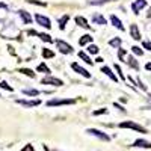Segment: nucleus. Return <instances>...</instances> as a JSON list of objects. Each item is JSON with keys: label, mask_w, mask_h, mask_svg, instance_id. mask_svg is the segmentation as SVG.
<instances>
[{"label": "nucleus", "mask_w": 151, "mask_h": 151, "mask_svg": "<svg viewBox=\"0 0 151 151\" xmlns=\"http://www.w3.org/2000/svg\"><path fill=\"white\" fill-rule=\"evenodd\" d=\"M130 35H132V38L133 40H136V41H139L141 40V32H139V27H137V24H132L130 26Z\"/></svg>", "instance_id": "obj_12"}, {"label": "nucleus", "mask_w": 151, "mask_h": 151, "mask_svg": "<svg viewBox=\"0 0 151 151\" xmlns=\"http://www.w3.org/2000/svg\"><path fill=\"white\" fill-rule=\"evenodd\" d=\"M113 106H115V107H118V109H119V110H122V112H125V109H124L122 106H119L118 103H115V104H113Z\"/></svg>", "instance_id": "obj_39"}, {"label": "nucleus", "mask_w": 151, "mask_h": 151, "mask_svg": "<svg viewBox=\"0 0 151 151\" xmlns=\"http://www.w3.org/2000/svg\"><path fill=\"white\" fill-rule=\"evenodd\" d=\"M119 127H121V129L136 130V132H139V133H147V129H145V127H142V125L136 124V122H133V121H122V122H119Z\"/></svg>", "instance_id": "obj_2"}, {"label": "nucleus", "mask_w": 151, "mask_h": 151, "mask_svg": "<svg viewBox=\"0 0 151 151\" xmlns=\"http://www.w3.org/2000/svg\"><path fill=\"white\" fill-rule=\"evenodd\" d=\"M121 44H122V40H121V38H118V36L112 38V40L109 41V45H110V47H113V48H119V47H121Z\"/></svg>", "instance_id": "obj_20"}, {"label": "nucleus", "mask_w": 151, "mask_h": 151, "mask_svg": "<svg viewBox=\"0 0 151 151\" xmlns=\"http://www.w3.org/2000/svg\"><path fill=\"white\" fill-rule=\"evenodd\" d=\"M56 45H58L59 52H60L62 55H71V53H74V48H73L68 42L62 41V40H58V41H56Z\"/></svg>", "instance_id": "obj_3"}, {"label": "nucleus", "mask_w": 151, "mask_h": 151, "mask_svg": "<svg viewBox=\"0 0 151 151\" xmlns=\"http://www.w3.org/2000/svg\"><path fill=\"white\" fill-rule=\"evenodd\" d=\"M76 100L74 98H55V100H48L45 103L48 107H55V106H68V104H74Z\"/></svg>", "instance_id": "obj_1"}, {"label": "nucleus", "mask_w": 151, "mask_h": 151, "mask_svg": "<svg viewBox=\"0 0 151 151\" xmlns=\"http://www.w3.org/2000/svg\"><path fill=\"white\" fill-rule=\"evenodd\" d=\"M133 147H137V148H151V142H148L145 139H136L133 142Z\"/></svg>", "instance_id": "obj_15"}, {"label": "nucleus", "mask_w": 151, "mask_h": 151, "mask_svg": "<svg viewBox=\"0 0 151 151\" xmlns=\"http://www.w3.org/2000/svg\"><path fill=\"white\" fill-rule=\"evenodd\" d=\"M125 55H127V52H125L124 48H118V58H119V60H124V58H125Z\"/></svg>", "instance_id": "obj_31"}, {"label": "nucleus", "mask_w": 151, "mask_h": 151, "mask_svg": "<svg viewBox=\"0 0 151 151\" xmlns=\"http://www.w3.org/2000/svg\"><path fill=\"white\" fill-rule=\"evenodd\" d=\"M74 21H76V24H77V26H80V27H83V29H89L91 26L89 24H88V20L85 18V17H82V15H77L74 18Z\"/></svg>", "instance_id": "obj_13"}, {"label": "nucleus", "mask_w": 151, "mask_h": 151, "mask_svg": "<svg viewBox=\"0 0 151 151\" xmlns=\"http://www.w3.org/2000/svg\"><path fill=\"white\" fill-rule=\"evenodd\" d=\"M18 73H21V74H26L27 77H30V79H35V77H36V74H35L32 70H29V68H20V70H18Z\"/></svg>", "instance_id": "obj_22"}, {"label": "nucleus", "mask_w": 151, "mask_h": 151, "mask_svg": "<svg viewBox=\"0 0 151 151\" xmlns=\"http://www.w3.org/2000/svg\"><path fill=\"white\" fill-rule=\"evenodd\" d=\"M132 52H133V55H136V56H142V55H144V50H142L141 47H137V45H133V47H132Z\"/></svg>", "instance_id": "obj_28"}, {"label": "nucleus", "mask_w": 151, "mask_h": 151, "mask_svg": "<svg viewBox=\"0 0 151 151\" xmlns=\"http://www.w3.org/2000/svg\"><path fill=\"white\" fill-rule=\"evenodd\" d=\"M95 60H97V62H103V60H104V59H103V58H100V56H98V58H97V59H95Z\"/></svg>", "instance_id": "obj_40"}, {"label": "nucleus", "mask_w": 151, "mask_h": 151, "mask_svg": "<svg viewBox=\"0 0 151 151\" xmlns=\"http://www.w3.org/2000/svg\"><path fill=\"white\" fill-rule=\"evenodd\" d=\"M29 3H32V5H40V6H47V3H44V2H38V0H27Z\"/></svg>", "instance_id": "obj_34"}, {"label": "nucleus", "mask_w": 151, "mask_h": 151, "mask_svg": "<svg viewBox=\"0 0 151 151\" xmlns=\"http://www.w3.org/2000/svg\"><path fill=\"white\" fill-rule=\"evenodd\" d=\"M101 73H104V74L107 76V77H110V80H113V82H118V77H116L115 74H113V71H112L109 67H103V68H101Z\"/></svg>", "instance_id": "obj_17"}, {"label": "nucleus", "mask_w": 151, "mask_h": 151, "mask_svg": "<svg viewBox=\"0 0 151 151\" xmlns=\"http://www.w3.org/2000/svg\"><path fill=\"white\" fill-rule=\"evenodd\" d=\"M44 150H45V151H50V150H48V147H47V145H44Z\"/></svg>", "instance_id": "obj_43"}, {"label": "nucleus", "mask_w": 151, "mask_h": 151, "mask_svg": "<svg viewBox=\"0 0 151 151\" xmlns=\"http://www.w3.org/2000/svg\"><path fill=\"white\" fill-rule=\"evenodd\" d=\"M148 100H150V101H151V94H148Z\"/></svg>", "instance_id": "obj_44"}, {"label": "nucleus", "mask_w": 151, "mask_h": 151, "mask_svg": "<svg viewBox=\"0 0 151 151\" xmlns=\"http://www.w3.org/2000/svg\"><path fill=\"white\" fill-rule=\"evenodd\" d=\"M0 36H2V35H0Z\"/></svg>", "instance_id": "obj_45"}, {"label": "nucleus", "mask_w": 151, "mask_h": 151, "mask_svg": "<svg viewBox=\"0 0 151 151\" xmlns=\"http://www.w3.org/2000/svg\"><path fill=\"white\" fill-rule=\"evenodd\" d=\"M86 48H88V53H92V55H98V52H100L98 45H95V44H89Z\"/></svg>", "instance_id": "obj_26"}, {"label": "nucleus", "mask_w": 151, "mask_h": 151, "mask_svg": "<svg viewBox=\"0 0 151 151\" xmlns=\"http://www.w3.org/2000/svg\"><path fill=\"white\" fill-rule=\"evenodd\" d=\"M21 92L24 95H27V97H36V95H40V91H38V89H32V88H24Z\"/></svg>", "instance_id": "obj_18"}, {"label": "nucleus", "mask_w": 151, "mask_h": 151, "mask_svg": "<svg viewBox=\"0 0 151 151\" xmlns=\"http://www.w3.org/2000/svg\"><path fill=\"white\" fill-rule=\"evenodd\" d=\"M70 20V17L68 15H64V17H62L60 20H59V29L60 30H64L65 29V26H67V21Z\"/></svg>", "instance_id": "obj_27"}, {"label": "nucleus", "mask_w": 151, "mask_h": 151, "mask_svg": "<svg viewBox=\"0 0 151 151\" xmlns=\"http://www.w3.org/2000/svg\"><path fill=\"white\" fill-rule=\"evenodd\" d=\"M27 33L29 35H35V36H38L41 41H44V42H50L52 44L53 42V40H52V36L50 35H47V33H41V32H35V30H27Z\"/></svg>", "instance_id": "obj_10"}, {"label": "nucleus", "mask_w": 151, "mask_h": 151, "mask_svg": "<svg viewBox=\"0 0 151 151\" xmlns=\"http://www.w3.org/2000/svg\"><path fill=\"white\" fill-rule=\"evenodd\" d=\"M136 85H137V86H139V88H141V89H142V91H147V86H145V85L142 83V80H141V79H137V82H136Z\"/></svg>", "instance_id": "obj_35"}, {"label": "nucleus", "mask_w": 151, "mask_h": 151, "mask_svg": "<svg viewBox=\"0 0 151 151\" xmlns=\"http://www.w3.org/2000/svg\"><path fill=\"white\" fill-rule=\"evenodd\" d=\"M17 103L24 107H36L41 104V100H17Z\"/></svg>", "instance_id": "obj_9"}, {"label": "nucleus", "mask_w": 151, "mask_h": 151, "mask_svg": "<svg viewBox=\"0 0 151 151\" xmlns=\"http://www.w3.org/2000/svg\"><path fill=\"white\" fill-rule=\"evenodd\" d=\"M107 2H112V0H89V5H104V3H107Z\"/></svg>", "instance_id": "obj_30"}, {"label": "nucleus", "mask_w": 151, "mask_h": 151, "mask_svg": "<svg viewBox=\"0 0 151 151\" xmlns=\"http://www.w3.org/2000/svg\"><path fill=\"white\" fill-rule=\"evenodd\" d=\"M79 58H80L82 60H85L88 65H94V60H91V58L88 56V55H86L85 52H80V53H79Z\"/></svg>", "instance_id": "obj_23"}, {"label": "nucleus", "mask_w": 151, "mask_h": 151, "mask_svg": "<svg viewBox=\"0 0 151 151\" xmlns=\"http://www.w3.org/2000/svg\"><path fill=\"white\" fill-rule=\"evenodd\" d=\"M147 6V0H134V2L132 3V11H133V14H139V12Z\"/></svg>", "instance_id": "obj_6"}, {"label": "nucleus", "mask_w": 151, "mask_h": 151, "mask_svg": "<svg viewBox=\"0 0 151 151\" xmlns=\"http://www.w3.org/2000/svg\"><path fill=\"white\" fill-rule=\"evenodd\" d=\"M142 47L151 52V42H150V41H144V42H142Z\"/></svg>", "instance_id": "obj_36"}, {"label": "nucleus", "mask_w": 151, "mask_h": 151, "mask_svg": "<svg viewBox=\"0 0 151 151\" xmlns=\"http://www.w3.org/2000/svg\"><path fill=\"white\" fill-rule=\"evenodd\" d=\"M0 88H2V89H6V91H9V92H12V91H14V88H12V86H9L5 80H2V82H0Z\"/></svg>", "instance_id": "obj_29"}, {"label": "nucleus", "mask_w": 151, "mask_h": 151, "mask_svg": "<svg viewBox=\"0 0 151 151\" xmlns=\"http://www.w3.org/2000/svg\"><path fill=\"white\" fill-rule=\"evenodd\" d=\"M0 97H2V95H0Z\"/></svg>", "instance_id": "obj_46"}, {"label": "nucleus", "mask_w": 151, "mask_h": 151, "mask_svg": "<svg viewBox=\"0 0 151 151\" xmlns=\"http://www.w3.org/2000/svg\"><path fill=\"white\" fill-rule=\"evenodd\" d=\"M35 20H36V23L40 24V26H42L45 29H52V20H50L48 17L41 15V14H36L35 15Z\"/></svg>", "instance_id": "obj_5"}, {"label": "nucleus", "mask_w": 151, "mask_h": 151, "mask_svg": "<svg viewBox=\"0 0 151 151\" xmlns=\"http://www.w3.org/2000/svg\"><path fill=\"white\" fill-rule=\"evenodd\" d=\"M36 71H38V73H45V74H50V73H52V71H50V68H48V67L44 64V62H42V64H40V65H38Z\"/></svg>", "instance_id": "obj_25"}, {"label": "nucleus", "mask_w": 151, "mask_h": 151, "mask_svg": "<svg viewBox=\"0 0 151 151\" xmlns=\"http://www.w3.org/2000/svg\"><path fill=\"white\" fill-rule=\"evenodd\" d=\"M0 8H2V9H6V8H8V6H6V5H5V3H0Z\"/></svg>", "instance_id": "obj_41"}, {"label": "nucleus", "mask_w": 151, "mask_h": 151, "mask_svg": "<svg viewBox=\"0 0 151 151\" xmlns=\"http://www.w3.org/2000/svg\"><path fill=\"white\" fill-rule=\"evenodd\" d=\"M110 23H112V24H113V26H115V27H116L118 30H122V32L125 30L124 24H122V21H121V20H119V18H118L116 15H113V14L110 15Z\"/></svg>", "instance_id": "obj_11"}, {"label": "nucleus", "mask_w": 151, "mask_h": 151, "mask_svg": "<svg viewBox=\"0 0 151 151\" xmlns=\"http://www.w3.org/2000/svg\"><path fill=\"white\" fill-rule=\"evenodd\" d=\"M18 15L21 17V20L26 23V24H30L32 23V17H30V14L27 11H18Z\"/></svg>", "instance_id": "obj_16"}, {"label": "nucleus", "mask_w": 151, "mask_h": 151, "mask_svg": "<svg viewBox=\"0 0 151 151\" xmlns=\"http://www.w3.org/2000/svg\"><path fill=\"white\" fill-rule=\"evenodd\" d=\"M71 68H73L76 73H79L80 76H83V77H86V79H91V73H89V71H86L83 67H80V65L77 64V62H73V64H71Z\"/></svg>", "instance_id": "obj_8"}, {"label": "nucleus", "mask_w": 151, "mask_h": 151, "mask_svg": "<svg viewBox=\"0 0 151 151\" xmlns=\"http://www.w3.org/2000/svg\"><path fill=\"white\" fill-rule=\"evenodd\" d=\"M86 133H88V134H91V136L98 137L100 141H104V142H109V141H110V137H109L104 132H101V130H97V129H88Z\"/></svg>", "instance_id": "obj_4"}, {"label": "nucleus", "mask_w": 151, "mask_h": 151, "mask_svg": "<svg viewBox=\"0 0 151 151\" xmlns=\"http://www.w3.org/2000/svg\"><path fill=\"white\" fill-rule=\"evenodd\" d=\"M42 58L44 59L55 58V52H53V50H48V48H42Z\"/></svg>", "instance_id": "obj_24"}, {"label": "nucleus", "mask_w": 151, "mask_h": 151, "mask_svg": "<svg viewBox=\"0 0 151 151\" xmlns=\"http://www.w3.org/2000/svg\"><path fill=\"white\" fill-rule=\"evenodd\" d=\"M92 40H94V36H91V35H83L82 38H80V40H79V44L80 45H86V44H91L92 42Z\"/></svg>", "instance_id": "obj_19"}, {"label": "nucleus", "mask_w": 151, "mask_h": 151, "mask_svg": "<svg viewBox=\"0 0 151 151\" xmlns=\"http://www.w3.org/2000/svg\"><path fill=\"white\" fill-rule=\"evenodd\" d=\"M103 113H107V109H100V110H94L92 112V115H103Z\"/></svg>", "instance_id": "obj_33"}, {"label": "nucleus", "mask_w": 151, "mask_h": 151, "mask_svg": "<svg viewBox=\"0 0 151 151\" xmlns=\"http://www.w3.org/2000/svg\"><path fill=\"white\" fill-rule=\"evenodd\" d=\"M147 15H148V18H151V8L148 9V14H147Z\"/></svg>", "instance_id": "obj_42"}, {"label": "nucleus", "mask_w": 151, "mask_h": 151, "mask_svg": "<svg viewBox=\"0 0 151 151\" xmlns=\"http://www.w3.org/2000/svg\"><path fill=\"white\" fill-rule=\"evenodd\" d=\"M92 21H94L95 24H100V26H104V24H106V18H104L103 15H98V14H95V15L92 17Z\"/></svg>", "instance_id": "obj_21"}, {"label": "nucleus", "mask_w": 151, "mask_h": 151, "mask_svg": "<svg viewBox=\"0 0 151 151\" xmlns=\"http://www.w3.org/2000/svg\"><path fill=\"white\" fill-rule=\"evenodd\" d=\"M21 151H35V150H33V147H32L30 144H27L24 148H21Z\"/></svg>", "instance_id": "obj_37"}, {"label": "nucleus", "mask_w": 151, "mask_h": 151, "mask_svg": "<svg viewBox=\"0 0 151 151\" xmlns=\"http://www.w3.org/2000/svg\"><path fill=\"white\" fill-rule=\"evenodd\" d=\"M42 85H53V86H62L64 85V82H62L60 79H56V77H52V76H47V77H44L41 80Z\"/></svg>", "instance_id": "obj_7"}, {"label": "nucleus", "mask_w": 151, "mask_h": 151, "mask_svg": "<svg viewBox=\"0 0 151 151\" xmlns=\"http://www.w3.org/2000/svg\"><path fill=\"white\" fill-rule=\"evenodd\" d=\"M115 70H116V73H118V76H119V79L125 80V76L122 74V71H121V67H119V65H115Z\"/></svg>", "instance_id": "obj_32"}, {"label": "nucleus", "mask_w": 151, "mask_h": 151, "mask_svg": "<svg viewBox=\"0 0 151 151\" xmlns=\"http://www.w3.org/2000/svg\"><path fill=\"white\" fill-rule=\"evenodd\" d=\"M145 70H147V71H151V62H148V64H145Z\"/></svg>", "instance_id": "obj_38"}, {"label": "nucleus", "mask_w": 151, "mask_h": 151, "mask_svg": "<svg viewBox=\"0 0 151 151\" xmlns=\"http://www.w3.org/2000/svg\"><path fill=\"white\" fill-rule=\"evenodd\" d=\"M124 62H127V65H129V67H132L133 70L139 71V62L136 60V58H134V56H129V58L125 59Z\"/></svg>", "instance_id": "obj_14"}]
</instances>
